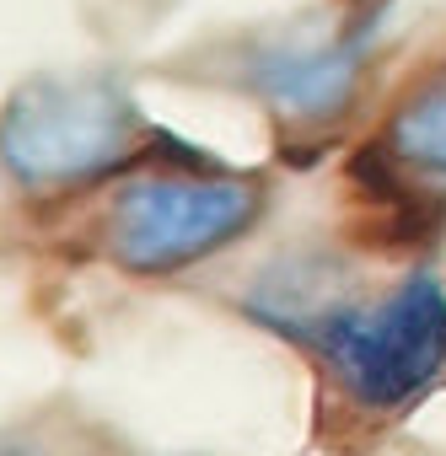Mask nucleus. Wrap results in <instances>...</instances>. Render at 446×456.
I'll use <instances>...</instances> for the list:
<instances>
[{"label":"nucleus","mask_w":446,"mask_h":456,"mask_svg":"<svg viewBox=\"0 0 446 456\" xmlns=\"http://www.w3.org/2000/svg\"><path fill=\"white\" fill-rule=\"evenodd\" d=\"M291 338L328 360L350 403L392 413L425 397L446 370V285L435 274H409L371 306L323 301L291 328Z\"/></svg>","instance_id":"f257e3e1"},{"label":"nucleus","mask_w":446,"mask_h":456,"mask_svg":"<svg viewBox=\"0 0 446 456\" xmlns=\"http://www.w3.org/2000/svg\"><path fill=\"white\" fill-rule=\"evenodd\" d=\"M140 102L113 70L33 76L6 108V172L22 188H76L135 156Z\"/></svg>","instance_id":"7ed1b4c3"},{"label":"nucleus","mask_w":446,"mask_h":456,"mask_svg":"<svg viewBox=\"0 0 446 456\" xmlns=\"http://www.w3.org/2000/svg\"><path fill=\"white\" fill-rule=\"evenodd\" d=\"M259 215H264V188L253 177L183 161L129 177L108 204L103 237L108 258L124 274L161 280L232 248L243 232L259 225Z\"/></svg>","instance_id":"f03ea898"},{"label":"nucleus","mask_w":446,"mask_h":456,"mask_svg":"<svg viewBox=\"0 0 446 456\" xmlns=\"http://www.w3.org/2000/svg\"><path fill=\"white\" fill-rule=\"evenodd\" d=\"M382 161L409 183L419 188L425 199H441L446 204V76L425 81L387 124L382 134Z\"/></svg>","instance_id":"39448f33"},{"label":"nucleus","mask_w":446,"mask_h":456,"mask_svg":"<svg viewBox=\"0 0 446 456\" xmlns=\"http://www.w3.org/2000/svg\"><path fill=\"white\" fill-rule=\"evenodd\" d=\"M366 28H334V33H269L243 54V81L253 97H264L285 118H334L360 86L366 70Z\"/></svg>","instance_id":"20e7f679"}]
</instances>
